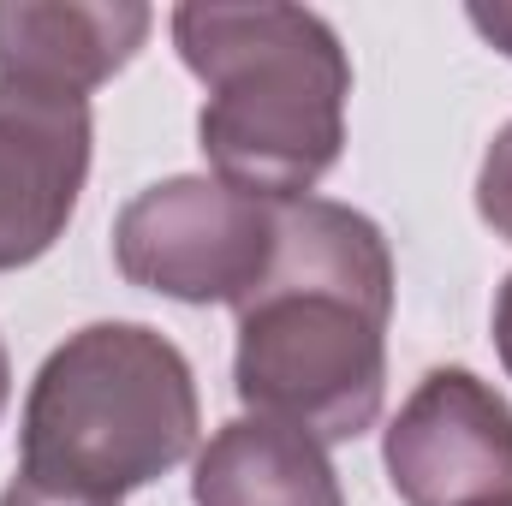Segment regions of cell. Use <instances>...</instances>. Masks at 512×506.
I'll use <instances>...</instances> for the list:
<instances>
[{"mask_svg":"<svg viewBox=\"0 0 512 506\" xmlns=\"http://www.w3.org/2000/svg\"><path fill=\"white\" fill-rule=\"evenodd\" d=\"M495 352H501V364H507V376H512V274L495 292Z\"/></svg>","mask_w":512,"mask_h":506,"instance_id":"7c38bea8","label":"cell"},{"mask_svg":"<svg viewBox=\"0 0 512 506\" xmlns=\"http://www.w3.org/2000/svg\"><path fill=\"white\" fill-rule=\"evenodd\" d=\"M173 48L203 84L197 149L215 179L268 203L310 197L346 155L352 54L310 6H173Z\"/></svg>","mask_w":512,"mask_h":506,"instance_id":"7a4b0ae2","label":"cell"},{"mask_svg":"<svg viewBox=\"0 0 512 506\" xmlns=\"http://www.w3.org/2000/svg\"><path fill=\"white\" fill-rule=\"evenodd\" d=\"M465 18H471V30H477L489 48H501V54L512 60V0H495V6H471Z\"/></svg>","mask_w":512,"mask_h":506,"instance_id":"30bf717a","label":"cell"},{"mask_svg":"<svg viewBox=\"0 0 512 506\" xmlns=\"http://www.w3.org/2000/svg\"><path fill=\"white\" fill-rule=\"evenodd\" d=\"M393 251L387 233L334 203H280L274 256L239 304L233 387L251 417L304 429L310 441H358L387 399Z\"/></svg>","mask_w":512,"mask_h":506,"instance_id":"6da1fadb","label":"cell"},{"mask_svg":"<svg viewBox=\"0 0 512 506\" xmlns=\"http://www.w3.org/2000/svg\"><path fill=\"white\" fill-rule=\"evenodd\" d=\"M382 465L405 506H477L512 495V405L477 370L441 364L387 423Z\"/></svg>","mask_w":512,"mask_h":506,"instance_id":"5b68a950","label":"cell"},{"mask_svg":"<svg viewBox=\"0 0 512 506\" xmlns=\"http://www.w3.org/2000/svg\"><path fill=\"white\" fill-rule=\"evenodd\" d=\"M477 215L495 239L512 245V126L495 131V143L477 167Z\"/></svg>","mask_w":512,"mask_h":506,"instance_id":"9c48e42d","label":"cell"},{"mask_svg":"<svg viewBox=\"0 0 512 506\" xmlns=\"http://www.w3.org/2000/svg\"><path fill=\"white\" fill-rule=\"evenodd\" d=\"M477 506H512V495H495V501H477Z\"/></svg>","mask_w":512,"mask_h":506,"instance_id":"5bb4252c","label":"cell"},{"mask_svg":"<svg viewBox=\"0 0 512 506\" xmlns=\"http://www.w3.org/2000/svg\"><path fill=\"white\" fill-rule=\"evenodd\" d=\"M191 501L197 506H346L340 471L322 441L304 429L233 417L209 435V447L191 465Z\"/></svg>","mask_w":512,"mask_h":506,"instance_id":"ba28073f","label":"cell"},{"mask_svg":"<svg viewBox=\"0 0 512 506\" xmlns=\"http://www.w3.org/2000/svg\"><path fill=\"white\" fill-rule=\"evenodd\" d=\"M149 30L143 0H0V84L90 102L137 60Z\"/></svg>","mask_w":512,"mask_h":506,"instance_id":"52a82bcc","label":"cell"},{"mask_svg":"<svg viewBox=\"0 0 512 506\" xmlns=\"http://www.w3.org/2000/svg\"><path fill=\"white\" fill-rule=\"evenodd\" d=\"M90 102L0 84V274L54 251L90 179Z\"/></svg>","mask_w":512,"mask_h":506,"instance_id":"8992f818","label":"cell"},{"mask_svg":"<svg viewBox=\"0 0 512 506\" xmlns=\"http://www.w3.org/2000/svg\"><path fill=\"white\" fill-rule=\"evenodd\" d=\"M0 506H102V501H72V495H54V489H36V483L12 477L6 495H0Z\"/></svg>","mask_w":512,"mask_h":506,"instance_id":"8fae6325","label":"cell"},{"mask_svg":"<svg viewBox=\"0 0 512 506\" xmlns=\"http://www.w3.org/2000/svg\"><path fill=\"white\" fill-rule=\"evenodd\" d=\"M203 399L191 358L149 322L66 334L24 393L18 477L72 501L120 506L197 453Z\"/></svg>","mask_w":512,"mask_h":506,"instance_id":"3957f363","label":"cell"},{"mask_svg":"<svg viewBox=\"0 0 512 506\" xmlns=\"http://www.w3.org/2000/svg\"><path fill=\"white\" fill-rule=\"evenodd\" d=\"M280 203L215 173H179L137 191L114 221V268L173 304H245L274 256Z\"/></svg>","mask_w":512,"mask_h":506,"instance_id":"277c9868","label":"cell"},{"mask_svg":"<svg viewBox=\"0 0 512 506\" xmlns=\"http://www.w3.org/2000/svg\"><path fill=\"white\" fill-rule=\"evenodd\" d=\"M6 399H12V358H6V340H0V417H6Z\"/></svg>","mask_w":512,"mask_h":506,"instance_id":"4fadbf2b","label":"cell"}]
</instances>
